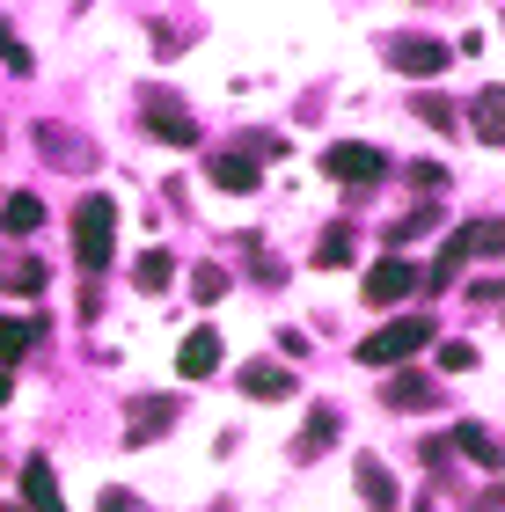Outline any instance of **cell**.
<instances>
[{
    "mask_svg": "<svg viewBox=\"0 0 505 512\" xmlns=\"http://www.w3.org/2000/svg\"><path fill=\"white\" fill-rule=\"evenodd\" d=\"M110 249H118V198H81V213H74V256L88 271H103Z\"/></svg>",
    "mask_w": 505,
    "mask_h": 512,
    "instance_id": "1",
    "label": "cell"
},
{
    "mask_svg": "<svg viewBox=\"0 0 505 512\" xmlns=\"http://www.w3.org/2000/svg\"><path fill=\"white\" fill-rule=\"evenodd\" d=\"M425 344H432V322L425 315H403V322H381V330L359 344V359L366 366H403L410 352H425Z\"/></svg>",
    "mask_w": 505,
    "mask_h": 512,
    "instance_id": "2",
    "label": "cell"
},
{
    "mask_svg": "<svg viewBox=\"0 0 505 512\" xmlns=\"http://www.w3.org/2000/svg\"><path fill=\"white\" fill-rule=\"evenodd\" d=\"M323 169H330L337 183H381V176H388V154H381V147H359V139H337V147L323 154Z\"/></svg>",
    "mask_w": 505,
    "mask_h": 512,
    "instance_id": "3",
    "label": "cell"
},
{
    "mask_svg": "<svg viewBox=\"0 0 505 512\" xmlns=\"http://www.w3.org/2000/svg\"><path fill=\"white\" fill-rule=\"evenodd\" d=\"M454 66V44H440V37H396V74H447Z\"/></svg>",
    "mask_w": 505,
    "mask_h": 512,
    "instance_id": "4",
    "label": "cell"
},
{
    "mask_svg": "<svg viewBox=\"0 0 505 512\" xmlns=\"http://www.w3.org/2000/svg\"><path fill=\"white\" fill-rule=\"evenodd\" d=\"M410 286H418V271H410L403 256H381V264L366 271V300H374V308H396Z\"/></svg>",
    "mask_w": 505,
    "mask_h": 512,
    "instance_id": "5",
    "label": "cell"
},
{
    "mask_svg": "<svg viewBox=\"0 0 505 512\" xmlns=\"http://www.w3.org/2000/svg\"><path fill=\"white\" fill-rule=\"evenodd\" d=\"M381 403L388 410H432V403H440V381H432V374H388Z\"/></svg>",
    "mask_w": 505,
    "mask_h": 512,
    "instance_id": "6",
    "label": "cell"
},
{
    "mask_svg": "<svg viewBox=\"0 0 505 512\" xmlns=\"http://www.w3.org/2000/svg\"><path fill=\"white\" fill-rule=\"evenodd\" d=\"M220 366V330H191L176 344V374H191V381H205Z\"/></svg>",
    "mask_w": 505,
    "mask_h": 512,
    "instance_id": "7",
    "label": "cell"
},
{
    "mask_svg": "<svg viewBox=\"0 0 505 512\" xmlns=\"http://www.w3.org/2000/svg\"><path fill=\"white\" fill-rule=\"evenodd\" d=\"M337 432H344V417H337V403H315V410H308V432L293 439V461H315V454H323V447H330Z\"/></svg>",
    "mask_w": 505,
    "mask_h": 512,
    "instance_id": "8",
    "label": "cell"
},
{
    "mask_svg": "<svg viewBox=\"0 0 505 512\" xmlns=\"http://www.w3.org/2000/svg\"><path fill=\"white\" fill-rule=\"evenodd\" d=\"M22 498H30V512H66V505H59L52 461H22Z\"/></svg>",
    "mask_w": 505,
    "mask_h": 512,
    "instance_id": "9",
    "label": "cell"
},
{
    "mask_svg": "<svg viewBox=\"0 0 505 512\" xmlns=\"http://www.w3.org/2000/svg\"><path fill=\"white\" fill-rule=\"evenodd\" d=\"M293 388H301V381H293L286 374V366H242V395H257V403H279V395H293Z\"/></svg>",
    "mask_w": 505,
    "mask_h": 512,
    "instance_id": "10",
    "label": "cell"
},
{
    "mask_svg": "<svg viewBox=\"0 0 505 512\" xmlns=\"http://www.w3.org/2000/svg\"><path fill=\"white\" fill-rule=\"evenodd\" d=\"M205 176H213L220 191H257V161H249V154H213Z\"/></svg>",
    "mask_w": 505,
    "mask_h": 512,
    "instance_id": "11",
    "label": "cell"
},
{
    "mask_svg": "<svg viewBox=\"0 0 505 512\" xmlns=\"http://www.w3.org/2000/svg\"><path fill=\"white\" fill-rule=\"evenodd\" d=\"M359 491H366V512H396V483L374 454H359Z\"/></svg>",
    "mask_w": 505,
    "mask_h": 512,
    "instance_id": "12",
    "label": "cell"
},
{
    "mask_svg": "<svg viewBox=\"0 0 505 512\" xmlns=\"http://www.w3.org/2000/svg\"><path fill=\"white\" fill-rule=\"evenodd\" d=\"M0 227H8V235H37V227H44V198L8 191V205H0Z\"/></svg>",
    "mask_w": 505,
    "mask_h": 512,
    "instance_id": "13",
    "label": "cell"
},
{
    "mask_svg": "<svg viewBox=\"0 0 505 512\" xmlns=\"http://www.w3.org/2000/svg\"><path fill=\"white\" fill-rule=\"evenodd\" d=\"M162 425H176V403H154V395H147V403H132V432L125 439H132V447H147Z\"/></svg>",
    "mask_w": 505,
    "mask_h": 512,
    "instance_id": "14",
    "label": "cell"
},
{
    "mask_svg": "<svg viewBox=\"0 0 505 512\" xmlns=\"http://www.w3.org/2000/svg\"><path fill=\"white\" fill-rule=\"evenodd\" d=\"M37 337H44V322H0V374H8V366L30 352Z\"/></svg>",
    "mask_w": 505,
    "mask_h": 512,
    "instance_id": "15",
    "label": "cell"
},
{
    "mask_svg": "<svg viewBox=\"0 0 505 512\" xmlns=\"http://www.w3.org/2000/svg\"><path fill=\"white\" fill-rule=\"evenodd\" d=\"M0 286L8 293H44V264L37 256H8V264H0Z\"/></svg>",
    "mask_w": 505,
    "mask_h": 512,
    "instance_id": "16",
    "label": "cell"
},
{
    "mask_svg": "<svg viewBox=\"0 0 505 512\" xmlns=\"http://www.w3.org/2000/svg\"><path fill=\"white\" fill-rule=\"evenodd\" d=\"M147 118H154V132H169V147H191V139H198V132H191V118H183L176 103H162V96L147 103Z\"/></svg>",
    "mask_w": 505,
    "mask_h": 512,
    "instance_id": "17",
    "label": "cell"
},
{
    "mask_svg": "<svg viewBox=\"0 0 505 512\" xmlns=\"http://www.w3.org/2000/svg\"><path fill=\"white\" fill-rule=\"evenodd\" d=\"M476 132H484V147L505 139V96H498V88H484V103H476Z\"/></svg>",
    "mask_w": 505,
    "mask_h": 512,
    "instance_id": "18",
    "label": "cell"
},
{
    "mask_svg": "<svg viewBox=\"0 0 505 512\" xmlns=\"http://www.w3.org/2000/svg\"><path fill=\"white\" fill-rule=\"evenodd\" d=\"M132 278H140V293H169V278H176V264H169L162 249H154V256H140V271H132Z\"/></svg>",
    "mask_w": 505,
    "mask_h": 512,
    "instance_id": "19",
    "label": "cell"
},
{
    "mask_svg": "<svg viewBox=\"0 0 505 512\" xmlns=\"http://www.w3.org/2000/svg\"><path fill=\"white\" fill-rule=\"evenodd\" d=\"M462 454H469V461H484V469H498V439H491L484 425H462Z\"/></svg>",
    "mask_w": 505,
    "mask_h": 512,
    "instance_id": "20",
    "label": "cell"
},
{
    "mask_svg": "<svg viewBox=\"0 0 505 512\" xmlns=\"http://www.w3.org/2000/svg\"><path fill=\"white\" fill-rule=\"evenodd\" d=\"M96 512H154V505H147L140 491H118V483H110V491L96 498Z\"/></svg>",
    "mask_w": 505,
    "mask_h": 512,
    "instance_id": "21",
    "label": "cell"
},
{
    "mask_svg": "<svg viewBox=\"0 0 505 512\" xmlns=\"http://www.w3.org/2000/svg\"><path fill=\"white\" fill-rule=\"evenodd\" d=\"M418 118L440 125V132H454V103H447V96H418Z\"/></svg>",
    "mask_w": 505,
    "mask_h": 512,
    "instance_id": "22",
    "label": "cell"
},
{
    "mask_svg": "<svg viewBox=\"0 0 505 512\" xmlns=\"http://www.w3.org/2000/svg\"><path fill=\"white\" fill-rule=\"evenodd\" d=\"M315 264H323V271H337V264H352V235H344V227H337V235L323 242V256H315Z\"/></svg>",
    "mask_w": 505,
    "mask_h": 512,
    "instance_id": "23",
    "label": "cell"
},
{
    "mask_svg": "<svg viewBox=\"0 0 505 512\" xmlns=\"http://www.w3.org/2000/svg\"><path fill=\"white\" fill-rule=\"evenodd\" d=\"M191 293H198V300H220V293H227V271H220V264H205V271L191 278Z\"/></svg>",
    "mask_w": 505,
    "mask_h": 512,
    "instance_id": "24",
    "label": "cell"
},
{
    "mask_svg": "<svg viewBox=\"0 0 505 512\" xmlns=\"http://www.w3.org/2000/svg\"><path fill=\"white\" fill-rule=\"evenodd\" d=\"M469 366H476L469 344H440V374H469Z\"/></svg>",
    "mask_w": 505,
    "mask_h": 512,
    "instance_id": "25",
    "label": "cell"
},
{
    "mask_svg": "<svg viewBox=\"0 0 505 512\" xmlns=\"http://www.w3.org/2000/svg\"><path fill=\"white\" fill-rule=\"evenodd\" d=\"M0 59H8V66H15V74H30V52H22V44H15L8 30H0Z\"/></svg>",
    "mask_w": 505,
    "mask_h": 512,
    "instance_id": "26",
    "label": "cell"
},
{
    "mask_svg": "<svg viewBox=\"0 0 505 512\" xmlns=\"http://www.w3.org/2000/svg\"><path fill=\"white\" fill-rule=\"evenodd\" d=\"M8 395H15V381H8V374H0V403H8Z\"/></svg>",
    "mask_w": 505,
    "mask_h": 512,
    "instance_id": "27",
    "label": "cell"
},
{
    "mask_svg": "<svg viewBox=\"0 0 505 512\" xmlns=\"http://www.w3.org/2000/svg\"><path fill=\"white\" fill-rule=\"evenodd\" d=\"M0 512H15V505H0Z\"/></svg>",
    "mask_w": 505,
    "mask_h": 512,
    "instance_id": "28",
    "label": "cell"
},
{
    "mask_svg": "<svg viewBox=\"0 0 505 512\" xmlns=\"http://www.w3.org/2000/svg\"><path fill=\"white\" fill-rule=\"evenodd\" d=\"M418 512H432V505H418Z\"/></svg>",
    "mask_w": 505,
    "mask_h": 512,
    "instance_id": "29",
    "label": "cell"
}]
</instances>
